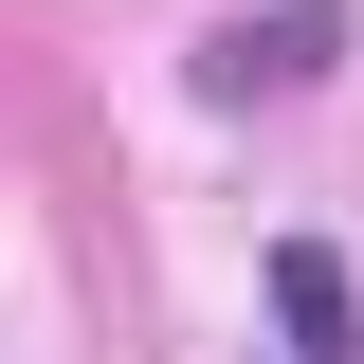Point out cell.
I'll use <instances>...</instances> for the list:
<instances>
[{"label": "cell", "mask_w": 364, "mask_h": 364, "mask_svg": "<svg viewBox=\"0 0 364 364\" xmlns=\"http://www.w3.org/2000/svg\"><path fill=\"white\" fill-rule=\"evenodd\" d=\"M328 55H346V0H273V18H219V37H200V91L255 109V91H310Z\"/></svg>", "instance_id": "1"}, {"label": "cell", "mask_w": 364, "mask_h": 364, "mask_svg": "<svg viewBox=\"0 0 364 364\" xmlns=\"http://www.w3.org/2000/svg\"><path fill=\"white\" fill-rule=\"evenodd\" d=\"M273 328H291L273 364H364V310H346V255L328 237H273Z\"/></svg>", "instance_id": "2"}]
</instances>
